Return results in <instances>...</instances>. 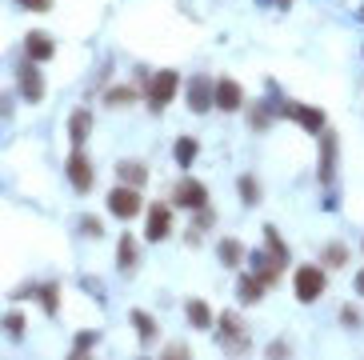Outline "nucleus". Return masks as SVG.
I'll list each match as a JSON object with an SVG mask.
<instances>
[{
  "label": "nucleus",
  "instance_id": "nucleus-19",
  "mask_svg": "<svg viewBox=\"0 0 364 360\" xmlns=\"http://www.w3.org/2000/svg\"><path fill=\"white\" fill-rule=\"evenodd\" d=\"M184 312H188V320H193L196 329H213V308L204 305V300H188Z\"/></svg>",
  "mask_w": 364,
  "mask_h": 360
},
{
  "label": "nucleus",
  "instance_id": "nucleus-17",
  "mask_svg": "<svg viewBox=\"0 0 364 360\" xmlns=\"http://www.w3.org/2000/svg\"><path fill=\"white\" fill-rule=\"evenodd\" d=\"M336 172V137L324 132V144H321V180H332Z\"/></svg>",
  "mask_w": 364,
  "mask_h": 360
},
{
  "label": "nucleus",
  "instance_id": "nucleus-24",
  "mask_svg": "<svg viewBox=\"0 0 364 360\" xmlns=\"http://www.w3.org/2000/svg\"><path fill=\"white\" fill-rule=\"evenodd\" d=\"M56 297H60V288H56V285H44V288H41V305H44V312H56V308H60V300H56Z\"/></svg>",
  "mask_w": 364,
  "mask_h": 360
},
{
  "label": "nucleus",
  "instance_id": "nucleus-7",
  "mask_svg": "<svg viewBox=\"0 0 364 360\" xmlns=\"http://www.w3.org/2000/svg\"><path fill=\"white\" fill-rule=\"evenodd\" d=\"M220 344L232 352H245L248 349V332H245V320L232 317V312H225L220 317Z\"/></svg>",
  "mask_w": 364,
  "mask_h": 360
},
{
  "label": "nucleus",
  "instance_id": "nucleus-6",
  "mask_svg": "<svg viewBox=\"0 0 364 360\" xmlns=\"http://www.w3.org/2000/svg\"><path fill=\"white\" fill-rule=\"evenodd\" d=\"M172 204H181V208H204L208 204V189H204L200 180L184 176L176 189H172Z\"/></svg>",
  "mask_w": 364,
  "mask_h": 360
},
{
  "label": "nucleus",
  "instance_id": "nucleus-32",
  "mask_svg": "<svg viewBox=\"0 0 364 360\" xmlns=\"http://www.w3.org/2000/svg\"><path fill=\"white\" fill-rule=\"evenodd\" d=\"M356 288H360V292H364V272H360V276H356Z\"/></svg>",
  "mask_w": 364,
  "mask_h": 360
},
{
  "label": "nucleus",
  "instance_id": "nucleus-13",
  "mask_svg": "<svg viewBox=\"0 0 364 360\" xmlns=\"http://www.w3.org/2000/svg\"><path fill=\"white\" fill-rule=\"evenodd\" d=\"M88 132H92V112H88V108H80V112H73V120H68V137H73L76 149H85Z\"/></svg>",
  "mask_w": 364,
  "mask_h": 360
},
{
  "label": "nucleus",
  "instance_id": "nucleus-4",
  "mask_svg": "<svg viewBox=\"0 0 364 360\" xmlns=\"http://www.w3.org/2000/svg\"><path fill=\"white\" fill-rule=\"evenodd\" d=\"M65 172H68V184H73L76 192H88L92 184H97V172H92V160H88L80 149H76L73 157H68Z\"/></svg>",
  "mask_w": 364,
  "mask_h": 360
},
{
  "label": "nucleus",
  "instance_id": "nucleus-3",
  "mask_svg": "<svg viewBox=\"0 0 364 360\" xmlns=\"http://www.w3.org/2000/svg\"><path fill=\"white\" fill-rule=\"evenodd\" d=\"M292 285H296V297L304 300V305H312V300H321L324 297V268H316V265H300L296 268V276H292Z\"/></svg>",
  "mask_w": 364,
  "mask_h": 360
},
{
  "label": "nucleus",
  "instance_id": "nucleus-30",
  "mask_svg": "<svg viewBox=\"0 0 364 360\" xmlns=\"http://www.w3.org/2000/svg\"><path fill=\"white\" fill-rule=\"evenodd\" d=\"M341 320L348 324V329H356V324H360V312H356V308H344V312H341Z\"/></svg>",
  "mask_w": 364,
  "mask_h": 360
},
{
  "label": "nucleus",
  "instance_id": "nucleus-9",
  "mask_svg": "<svg viewBox=\"0 0 364 360\" xmlns=\"http://www.w3.org/2000/svg\"><path fill=\"white\" fill-rule=\"evenodd\" d=\"M252 265H257L252 272H257L260 280H264V285H277L280 272H284V265H289V260H284V256H277L272 248H268V253H257V256H252Z\"/></svg>",
  "mask_w": 364,
  "mask_h": 360
},
{
  "label": "nucleus",
  "instance_id": "nucleus-1",
  "mask_svg": "<svg viewBox=\"0 0 364 360\" xmlns=\"http://www.w3.org/2000/svg\"><path fill=\"white\" fill-rule=\"evenodd\" d=\"M176 88H181V76L176 73H152L149 76V85H144V100H149L152 112H161L164 105H172V96H176Z\"/></svg>",
  "mask_w": 364,
  "mask_h": 360
},
{
  "label": "nucleus",
  "instance_id": "nucleus-11",
  "mask_svg": "<svg viewBox=\"0 0 364 360\" xmlns=\"http://www.w3.org/2000/svg\"><path fill=\"white\" fill-rule=\"evenodd\" d=\"M188 108L193 112H208L213 108V80L208 76H196L193 85H188Z\"/></svg>",
  "mask_w": 364,
  "mask_h": 360
},
{
  "label": "nucleus",
  "instance_id": "nucleus-25",
  "mask_svg": "<svg viewBox=\"0 0 364 360\" xmlns=\"http://www.w3.org/2000/svg\"><path fill=\"white\" fill-rule=\"evenodd\" d=\"M4 332H9L12 340L24 337V317H21V312H9V317H4Z\"/></svg>",
  "mask_w": 364,
  "mask_h": 360
},
{
  "label": "nucleus",
  "instance_id": "nucleus-23",
  "mask_svg": "<svg viewBox=\"0 0 364 360\" xmlns=\"http://www.w3.org/2000/svg\"><path fill=\"white\" fill-rule=\"evenodd\" d=\"M105 100H108L112 108H124L129 100H136V88H112V92H108Z\"/></svg>",
  "mask_w": 364,
  "mask_h": 360
},
{
  "label": "nucleus",
  "instance_id": "nucleus-29",
  "mask_svg": "<svg viewBox=\"0 0 364 360\" xmlns=\"http://www.w3.org/2000/svg\"><path fill=\"white\" fill-rule=\"evenodd\" d=\"M80 228H85V236H100V233H105L97 216H85V221H80Z\"/></svg>",
  "mask_w": 364,
  "mask_h": 360
},
{
  "label": "nucleus",
  "instance_id": "nucleus-31",
  "mask_svg": "<svg viewBox=\"0 0 364 360\" xmlns=\"http://www.w3.org/2000/svg\"><path fill=\"white\" fill-rule=\"evenodd\" d=\"M92 340H97V337H80V340H76V352H88V349H92Z\"/></svg>",
  "mask_w": 364,
  "mask_h": 360
},
{
  "label": "nucleus",
  "instance_id": "nucleus-21",
  "mask_svg": "<svg viewBox=\"0 0 364 360\" xmlns=\"http://www.w3.org/2000/svg\"><path fill=\"white\" fill-rule=\"evenodd\" d=\"M172 157H176V164H181V169H188V164L196 160V140H193V137H181V140H176V152H172Z\"/></svg>",
  "mask_w": 364,
  "mask_h": 360
},
{
  "label": "nucleus",
  "instance_id": "nucleus-8",
  "mask_svg": "<svg viewBox=\"0 0 364 360\" xmlns=\"http://www.w3.org/2000/svg\"><path fill=\"white\" fill-rule=\"evenodd\" d=\"M21 96L28 100V105H41L44 100V76H41V68H36V60H28V64H21Z\"/></svg>",
  "mask_w": 364,
  "mask_h": 360
},
{
  "label": "nucleus",
  "instance_id": "nucleus-20",
  "mask_svg": "<svg viewBox=\"0 0 364 360\" xmlns=\"http://www.w3.org/2000/svg\"><path fill=\"white\" fill-rule=\"evenodd\" d=\"M132 324H136V337L144 340V344H152V340H156V320L149 317V312H132Z\"/></svg>",
  "mask_w": 364,
  "mask_h": 360
},
{
  "label": "nucleus",
  "instance_id": "nucleus-27",
  "mask_svg": "<svg viewBox=\"0 0 364 360\" xmlns=\"http://www.w3.org/2000/svg\"><path fill=\"white\" fill-rule=\"evenodd\" d=\"M324 260H328V265H332V268H341V265H344V260H348V253H344L341 244H328V248H324Z\"/></svg>",
  "mask_w": 364,
  "mask_h": 360
},
{
  "label": "nucleus",
  "instance_id": "nucleus-2",
  "mask_svg": "<svg viewBox=\"0 0 364 360\" xmlns=\"http://www.w3.org/2000/svg\"><path fill=\"white\" fill-rule=\"evenodd\" d=\"M140 208H144V196H140V189H132V184H117V189L108 192V212L120 216V221H132Z\"/></svg>",
  "mask_w": 364,
  "mask_h": 360
},
{
  "label": "nucleus",
  "instance_id": "nucleus-5",
  "mask_svg": "<svg viewBox=\"0 0 364 360\" xmlns=\"http://www.w3.org/2000/svg\"><path fill=\"white\" fill-rule=\"evenodd\" d=\"M213 108H225V112H240L245 108V88L236 80H213Z\"/></svg>",
  "mask_w": 364,
  "mask_h": 360
},
{
  "label": "nucleus",
  "instance_id": "nucleus-14",
  "mask_svg": "<svg viewBox=\"0 0 364 360\" xmlns=\"http://www.w3.org/2000/svg\"><path fill=\"white\" fill-rule=\"evenodd\" d=\"M24 48H28V60H48V56L56 53V44H53V36H44V32H33V36H28V44H24Z\"/></svg>",
  "mask_w": 364,
  "mask_h": 360
},
{
  "label": "nucleus",
  "instance_id": "nucleus-12",
  "mask_svg": "<svg viewBox=\"0 0 364 360\" xmlns=\"http://www.w3.org/2000/svg\"><path fill=\"white\" fill-rule=\"evenodd\" d=\"M284 117H292L296 125L312 128V132H324V112H316V108H304V105H284Z\"/></svg>",
  "mask_w": 364,
  "mask_h": 360
},
{
  "label": "nucleus",
  "instance_id": "nucleus-28",
  "mask_svg": "<svg viewBox=\"0 0 364 360\" xmlns=\"http://www.w3.org/2000/svg\"><path fill=\"white\" fill-rule=\"evenodd\" d=\"M21 9H28V12H48L53 9V0H16Z\"/></svg>",
  "mask_w": 364,
  "mask_h": 360
},
{
  "label": "nucleus",
  "instance_id": "nucleus-18",
  "mask_svg": "<svg viewBox=\"0 0 364 360\" xmlns=\"http://www.w3.org/2000/svg\"><path fill=\"white\" fill-rule=\"evenodd\" d=\"M117 260H120V272H132V268H136V260H140V248H136V240H132V236H120Z\"/></svg>",
  "mask_w": 364,
  "mask_h": 360
},
{
  "label": "nucleus",
  "instance_id": "nucleus-26",
  "mask_svg": "<svg viewBox=\"0 0 364 360\" xmlns=\"http://www.w3.org/2000/svg\"><path fill=\"white\" fill-rule=\"evenodd\" d=\"M240 196H245V204H257L260 201V189L252 176H240Z\"/></svg>",
  "mask_w": 364,
  "mask_h": 360
},
{
  "label": "nucleus",
  "instance_id": "nucleus-15",
  "mask_svg": "<svg viewBox=\"0 0 364 360\" xmlns=\"http://www.w3.org/2000/svg\"><path fill=\"white\" fill-rule=\"evenodd\" d=\"M117 176H120V184H132V189H140V184L149 180V169H144V164H136V160H120V164H117Z\"/></svg>",
  "mask_w": 364,
  "mask_h": 360
},
{
  "label": "nucleus",
  "instance_id": "nucleus-16",
  "mask_svg": "<svg viewBox=\"0 0 364 360\" xmlns=\"http://www.w3.org/2000/svg\"><path fill=\"white\" fill-rule=\"evenodd\" d=\"M264 280H260V276L257 272H252V276H245V280H240V288H236V297H240V305H257V300L260 297H264Z\"/></svg>",
  "mask_w": 364,
  "mask_h": 360
},
{
  "label": "nucleus",
  "instance_id": "nucleus-10",
  "mask_svg": "<svg viewBox=\"0 0 364 360\" xmlns=\"http://www.w3.org/2000/svg\"><path fill=\"white\" fill-rule=\"evenodd\" d=\"M168 233H172L168 204H152V208H149V224H144V236H149V240H164Z\"/></svg>",
  "mask_w": 364,
  "mask_h": 360
},
{
  "label": "nucleus",
  "instance_id": "nucleus-22",
  "mask_svg": "<svg viewBox=\"0 0 364 360\" xmlns=\"http://www.w3.org/2000/svg\"><path fill=\"white\" fill-rule=\"evenodd\" d=\"M220 260H225L228 268H236L240 260H245V244L240 240H220Z\"/></svg>",
  "mask_w": 364,
  "mask_h": 360
}]
</instances>
